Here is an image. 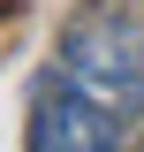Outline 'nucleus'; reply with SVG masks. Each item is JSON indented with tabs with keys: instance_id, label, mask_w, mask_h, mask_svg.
<instances>
[{
	"instance_id": "f257e3e1",
	"label": "nucleus",
	"mask_w": 144,
	"mask_h": 152,
	"mask_svg": "<svg viewBox=\"0 0 144 152\" xmlns=\"http://www.w3.org/2000/svg\"><path fill=\"white\" fill-rule=\"evenodd\" d=\"M61 76L84 84L99 107L144 114V31L129 15H84L61 38Z\"/></svg>"
},
{
	"instance_id": "f03ea898",
	"label": "nucleus",
	"mask_w": 144,
	"mask_h": 152,
	"mask_svg": "<svg viewBox=\"0 0 144 152\" xmlns=\"http://www.w3.org/2000/svg\"><path fill=\"white\" fill-rule=\"evenodd\" d=\"M31 152H114V107L68 76H46L31 91Z\"/></svg>"
},
{
	"instance_id": "7ed1b4c3",
	"label": "nucleus",
	"mask_w": 144,
	"mask_h": 152,
	"mask_svg": "<svg viewBox=\"0 0 144 152\" xmlns=\"http://www.w3.org/2000/svg\"><path fill=\"white\" fill-rule=\"evenodd\" d=\"M15 8H23V0H0V15H15Z\"/></svg>"
}]
</instances>
